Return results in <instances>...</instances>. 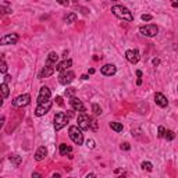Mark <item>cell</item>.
<instances>
[{
    "mask_svg": "<svg viewBox=\"0 0 178 178\" xmlns=\"http://www.w3.org/2000/svg\"><path fill=\"white\" fill-rule=\"evenodd\" d=\"M112 11H113V14H114L116 17H118V18L125 20V21H130V22L134 21L132 13H131L127 7H124V6H113L112 7Z\"/></svg>",
    "mask_w": 178,
    "mask_h": 178,
    "instance_id": "6da1fadb",
    "label": "cell"
},
{
    "mask_svg": "<svg viewBox=\"0 0 178 178\" xmlns=\"http://www.w3.org/2000/svg\"><path fill=\"white\" fill-rule=\"evenodd\" d=\"M68 135L75 145H82V143H84V134H82V130L78 127V125L70 127L68 128Z\"/></svg>",
    "mask_w": 178,
    "mask_h": 178,
    "instance_id": "7a4b0ae2",
    "label": "cell"
},
{
    "mask_svg": "<svg viewBox=\"0 0 178 178\" xmlns=\"http://www.w3.org/2000/svg\"><path fill=\"white\" fill-rule=\"evenodd\" d=\"M70 117H71V113H68V114H66V113H63V112L57 113V114L55 116V123H53L55 124V130L56 131L63 130L67 124H68Z\"/></svg>",
    "mask_w": 178,
    "mask_h": 178,
    "instance_id": "3957f363",
    "label": "cell"
},
{
    "mask_svg": "<svg viewBox=\"0 0 178 178\" xmlns=\"http://www.w3.org/2000/svg\"><path fill=\"white\" fill-rule=\"evenodd\" d=\"M139 32H141L142 35L148 36V38H153L159 33V28H157V25H154V24L142 25V27H139Z\"/></svg>",
    "mask_w": 178,
    "mask_h": 178,
    "instance_id": "277c9868",
    "label": "cell"
},
{
    "mask_svg": "<svg viewBox=\"0 0 178 178\" xmlns=\"http://www.w3.org/2000/svg\"><path fill=\"white\" fill-rule=\"evenodd\" d=\"M51 106H53V102H51V100H47V102H43V103H38L36 109H35V116H38V117L45 116L47 112H50Z\"/></svg>",
    "mask_w": 178,
    "mask_h": 178,
    "instance_id": "5b68a950",
    "label": "cell"
},
{
    "mask_svg": "<svg viewBox=\"0 0 178 178\" xmlns=\"http://www.w3.org/2000/svg\"><path fill=\"white\" fill-rule=\"evenodd\" d=\"M77 121H78V127L81 128L82 131L89 130V128H91V117H89V116H88L85 112L81 113V114L78 116Z\"/></svg>",
    "mask_w": 178,
    "mask_h": 178,
    "instance_id": "8992f818",
    "label": "cell"
},
{
    "mask_svg": "<svg viewBox=\"0 0 178 178\" xmlns=\"http://www.w3.org/2000/svg\"><path fill=\"white\" fill-rule=\"evenodd\" d=\"M74 78H75V74H74L73 71L66 70V71H61L60 73V75H59V82H60L61 85H68L74 81Z\"/></svg>",
    "mask_w": 178,
    "mask_h": 178,
    "instance_id": "52a82bcc",
    "label": "cell"
},
{
    "mask_svg": "<svg viewBox=\"0 0 178 178\" xmlns=\"http://www.w3.org/2000/svg\"><path fill=\"white\" fill-rule=\"evenodd\" d=\"M29 103H31V96L28 93L20 95V96H17L13 100V106L14 107H24V106H28Z\"/></svg>",
    "mask_w": 178,
    "mask_h": 178,
    "instance_id": "ba28073f",
    "label": "cell"
},
{
    "mask_svg": "<svg viewBox=\"0 0 178 178\" xmlns=\"http://www.w3.org/2000/svg\"><path fill=\"white\" fill-rule=\"evenodd\" d=\"M18 42V35L17 33H7L4 36L0 38V45L4 46V45H15Z\"/></svg>",
    "mask_w": 178,
    "mask_h": 178,
    "instance_id": "9c48e42d",
    "label": "cell"
},
{
    "mask_svg": "<svg viewBox=\"0 0 178 178\" xmlns=\"http://www.w3.org/2000/svg\"><path fill=\"white\" fill-rule=\"evenodd\" d=\"M70 106H71L73 110H75V112H79V113L86 112L82 100H79L78 97H75V96H71V99H70Z\"/></svg>",
    "mask_w": 178,
    "mask_h": 178,
    "instance_id": "30bf717a",
    "label": "cell"
},
{
    "mask_svg": "<svg viewBox=\"0 0 178 178\" xmlns=\"http://www.w3.org/2000/svg\"><path fill=\"white\" fill-rule=\"evenodd\" d=\"M51 96V92L47 86H42L39 89V96H38V103H43V102H47L50 100Z\"/></svg>",
    "mask_w": 178,
    "mask_h": 178,
    "instance_id": "8fae6325",
    "label": "cell"
},
{
    "mask_svg": "<svg viewBox=\"0 0 178 178\" xmlns=\"http://www.w3.org/2000/svg\"><path fill=\"white\" fill-rule=\"evenodd\" d=\"M116 71H117V67H116L114 64H106V66H103L102 68H100V73H102L103 75H106V77L114 75Z\"/></svg>",
    "mask_w": 178,
    "mask_h": 178,
    "instance_id": "7c38bea8",
    "label": "cell"
},
{
    "mask_svg": "<svg viewBox=\"0 0 178 178\" xmlns=\"http://www.w3.org/2000/svg\"><path fill=\"white\" fill-rule=\"evenodd\" d=\"M125 59H127L131 64H136L139 61L138 50H127V51H125Z\"/></svg>",
    "mask_w": 178,
    "mask_h": 178,
    "instance_id": "4fadbf2b",
    "label": "cell"
},
{
    "mask_svg": "<svg viewBox=\"0 0 178 178\" xmlns=\"http://www.w3.org/2000/svg\"><path fill=\"white\" fill-rule=\"evenodd\" d=\"M154 102H156V104L160 106V107H167V104H169L167 97L164 96L163 93H160V92H156V93H154Z\"/></svg>",
    "mask_w": 178,
    "mask_h": 178,
    "instance_id": "5bb4252c",
    "label": "cell"
},
{
    "mask_svg": "<svg viewBox=\"0 0 178 178\" xmlns=\"http://www.w3.org/2000/svg\"><path fill=\"white\" fill-rule=\"evenodd\" d=\"M55 67H51V66H46V67H43L42 68V71L39 73V78L42 79V78H47V77H50V75H53L55 74Z\"/></svg>",
    "mask_w": 178,
    "mask_h": 178,
    "instance_id": "9a60e30c",
    "label": "cell"
},
{
    "mask_svg": "<svg viewBox=\"0 0 178 178\" xmlns=\"http://www.w3.org/2000/svg\"><path fill=\"white\" fill-rule=\"evenodd\" d=\"M71 66H73V60H71V59H68V60H67V59H66L64 61L59 63L57 66H56L55 70H56V71H60V73H61V71H66V70H68Z\"/></svg>",
    "mask_w": 178,
    "mask_h": 178,
    "instance_id": "2e32d148",
    "label": "cell"
},
{
    "mask_svg": "<svg viewBox=\"0 0 178 178\" xmlns=\"http://www.w3.org/2000/svg\"><path fill=\"white\" fill-rule=\"evenodd\" d=\"M46 156H47V149L45 146H40V148H38L36 153H35V160L36 161H42Z\"/></svg>",
    "mask_w": 178,
    "mask_h": 178,
    "instance_id": "e0dca14e",
    "label": "cell"
},
{
    "mask_svg": "<svg viewBox=\"0 0 178 178\" xmlns=\"http://www.w3.org/2000/svg\"><path fill=\"white\" fill-rule=\"evenodd\" d=\"M59 63V55L56 51H50L47 56V61H46V66H56Z\"/></svg>",
    "mask_w": 178,
    "mask_h": 178,
    "instance_id": "ac0fdd59",
    "label": "cell"
},
{
    "mask_svg": "<svg viewBox=\"0 0 178 178\" xmlns=\"http://www.w3.org/2000/svg\"><path fill=\"white\" fill-rule=\"evenodd\" d=\"M71 152H73L71 146L66 145V143H61L60 145V154H63V156H68V154H71Z\"/></svg>",
    "mask_w": 178,
    "mask_h": 178,
    "instance_id": "d6986e66",
    "label": "cell"
},
{
    "mask_svg": "<svg viewBox=\"0 0 178 178\" xmlns=\"http://www.w3.org/2000/svg\"><path fill=\"white\" fill-rule=\"evenodd\" d=\"M77 21V14L75 13H68V14L64 15V22L67 24H73V22Z\"/></svg>",
    "mask_w": 178,
    "mask_h": 178,
    "instance_id": "ffe728a7",
    "label": "cell"
},
{
    "mask_svg": "<svg viewBox=\"0 0 178 178\" xmlns=\"http://www.w3.org/2000/svg\"><path fill=\"white\" fill-rule=\"evenodd\" d=\"M0 92H2V96H3V97H9V95H10L9 84H6V82L0 84Z\"/></svg>",
    "mask_w": 178,
    "mask_h": 178,
    "instance_id": "44dd1931",
    "label": "cell"
},
{
    "mask_svg": "<svg viewBox=\"0 0 178 178\" xmlns=\"http://www.w3.org/2000/svg\"><path fill=\"white\" fill-rule=\"evenodd\" d=\"M110 128H112L113 131H116V132H121V131H123V124H120V123H110Z\"/></svg>",
    "mask_w": 178,
    "mask_h": 178,
    "instance_id": "7402d4cb",
    "label": "cell"
},
{
    "mask_svg": "<svg viewBox=\"0 0 178 178\" xmlns=\"http://www.w3.org/2000/svg\"><path fill=\"white\" fill-rule=\"evenodd\" d=\"M9 159L14 166H20V163H21V156H17V154H15V156H10Z\"/></svg>",
    "mask_w": 178,
    "mask_h": 178,
    "instance_id": "603a6c76",
    "label": "cell"
},
{
    "mask_svg": "<svg viewBox=\"0 0 178 178\" xmlns=\"http://www.w3.org/2000/svg\"><path fill=\"white\" fill-rule=\"evenodd\" d=\"M7 70H9V67H7V64H6V61H4V59H2V60H0V73H2V74H6Z\"/></svg>",
    "mask_w": 178,
    "mask_h": 178,
    "instance_id": "cb8c5ba5",
    "label": "cell"
},
{
    "mask_svg": "<svg viewBox=\"0 0 178 178\" xmlns=\"http://www.w3.org/2000/svg\"><path fill=\"white\" fill-rule=\"evenodd\" d=\"M142 169L146 170V171H152V170H153V164H152L150 161H143V163H142Z\"/></svg>",
    "mask_w": 178,
    "mask_h": 178,
    "instance_id": "d4e9b609",
    "label": "cell"
},
{
    "mask_svg": "<svg viewBox=\"0 0 178 178\" xmlns=\"http://www.w3.org/2000/svg\"><path fill=\"white\" fill-rule=\"evenodd\" d=\"M92 110H93V113L96 116L102 114V107H100L99 104H96V103H93V104H92Z\"/></svg>",
    "mask_w": 178,
    "mask_h": 178,
    "instance_id": "484cf974",
    "label": "cell"
},
{
    "mask_svg": "<svg viewBox=\"0 0 178 178\" xmlns=\"http://www.w3.org/2000/svg\"><path fill=\"white\" fill-rule=\"evenodd\" d=\"M164 138H166L167 141H172V139L175 138L174 131H166V134H164Z\"/></svg>",
    "mask_w": 178,
    "mask_h": 178,
    "instance_id": "4316f807",
    "label": "cell"
},
{
    "mask_svg": "<svg viewBox=\"0 0 178 178\" xmlns=\"http://www.w3.org/2000/svg\"><path fill=\"white\" fill-rule=\"evenodd\" d=\"M0 13H3V14H10V13H11V9H9V7H0Z\"/></svg>",
    "mask_w": 178,
    "mask_h": 178,
    "instance_id": "83f0119b",
    "label": "cell"
},
{
    "mask_svg": "<svg viewBox=\"0 0 178 178\" xmlns=\"http://www.w3.org/2000/svg\"><path fill=\"white\" fill-rule=\"evenodd\" d=\"M74 92H75V88H68V89L66 91V95L67 96H73Z\"/></svg>",
    "mask_w": 178,
    "mask_h": 178,
    "instance_id": "f1b7e54d",
    "label": "cell"
},
{
    "mask_svg": "<svg viewBox=\"0 0 178 178\" xmlns=\"http://www.w3.org/2000/svg\"><path fill=\"white\" fill-rule=\"evenodd\" d=\"M59 4H61V6H64V7H67L70 4V0H56Z\"/></svg>",
    "mask_w": 178,
    "mask_h": 178,
    "instance_id": "f546056e",
    "label": "cell"
},
{
    "mask_svg": "<svg viewBox=\"0 0 178 178\" xmlns=\"http://www.w3.org/2000/svg\"><path fill=\"white\" fill-rule=\"evenodd\" d=\"M164 134H166L164 127H159V138H164Z\"/></svg>",
    "mask_w": 178,
    "mask_h": 178,
    "instance_id": "4dcf8cb0",
    "label": "cell"
},
{
    "mask_svg": "<svg viewBox=\"0 0 178 178\" xmlns=\"http://www.w3.org/2000/svg\"><path fill=\"white\" fill-rule=\"evenodd\" d=\"M91 128L92 130H97V123H96V120H93V118H91Z\"/></svg>",
    "mask_w": 178,
    "mask_h": 178,
    "instance_id": "1f68e13d",
    "label": "cell"
},
{
    "mask_svg": "<svg viewBox=\"0 0 178 178\" xmlns=\"http://www.w3.org/2000/svg\"><path fill=\"white\" fill-rule=\"evenodd\" d=\"M86 146H88V148H91V149H93L95 148V142L92 141V139H89V141L86 142Z\"/></svg>",
    "mask_w": 178,
    "mask_h": 178,
    "instance_id": "d6a6232c",
    "label": "cell"
},
{
    "mask_svg": "<svg viewBox=\"0 0 178 178\" xmlns=\"http://www.w3.org/2000/svg\"><path fill=\"white\" fill-rule=\"evenodd\" d=\"M142 20H143V21H150V20H152V15L143 14V15H142Z\"/></svg>",
    "mask_w": 178,
    "mask_h": 178,
    "instance_id": "836d02e7",
    "label": "cell"
},
{
    "mask_svg": "<svg viewBox=\"0 0 178 178\" xmlns=\"http://www.w3.org/2000/svg\"><path fill=\"white\" fill-rule=\"evenodd\" d=\"M121 149H123V150H130L131 149L130 143H123V145H121Z\"/></svg>",
    "mask_w": 178,
    "mask_h": 178,
    "instance_id": "e575fe53",
    "label": "cell"
},
{
    "mask_svg": "<svg viewBox=\"0 0 178 178\" xmlns=\"http://www.w3.org/2000/svg\"><path fill=\"white\" fill-rule=\"evenodd\" d=\"M10 81H11V75H6V77H4V82H6V84H9Z\"/></svg>",
    "mask_w": 178,
    "mask_h": 178,
    "instance_id": "d590c367",
    "label": "cell"
},
{
    "mask_svg": "<svg viewBox=\"0 0 178 178\" xmlns=\"http://www.w3.org/2000/svg\"><path fill=\"white\" fill-rule=\"evenodd\" d=\"M3 125H4V117H0V130L3 128Z\"/></svg>",
    "mask_w": 178,
    "mask_h": 178,
    "instance_id": "8d00e7d4",
    "label": "cell"
},
{
    "mask_svg": "<svg viewBox=\"0 0 178 178\" xmlns=\"http://www.w3.org/2000/svg\"><path fill=\"white\" fill-rule=\"evenodd\" d=\"M152 63H153V66H159L160 60H159V59H153V61H152Z\"/></svg>",
    "mask_w": 178,
    "mask_h": 178,
    "instance_id": "74e56055",
    "label": "cell"
},
{
    "mask_svg": "<svg viewBox=\"0 0 178 178\" xmlns=\"http://www.w3.org/2000/svg\"><path fill=\"white\" fill-rule=\"evenodd\" d=\"M56 100H57V104H63V100H61V97L60 96H59V97H56Z\"/></svg>",
    "mask_w": 178,
    "mask_h": 178,
    "instance_id": "f35d334b",
    "label": "cell"
},
{
    "mask_svg": "<svg viewBox=\"0 0 178 178\" xmlns=\"http://www.w3.org/2000/svg\"><path fill=\"white\" fill-rule=\"evenodd\" d=\"M32 177H36V178H39V177H42V175H40L39 172H32Z\"/></svg>",
    "mask_w": 178,
    "mask_h": 178,
    "instance_id": "ab89813d",
    "label": "cell"
},
{
    "mask_svg": "<svg viewBox=\"0 0 178 178\" xmlns=\"http://www.w3.org/2000/svg\"><path fill=\"white\" fill-rule=\"evenodd\" d=\"M171 2H172V7H177L178 6V4H177V0H171Z\"/></svg>",
    "mask_w": 178,
    "mask_h": 178,
    "instance_id": "60d3db41",
    "label": "cell"
},
{
    "mask_svg": "<svg viewBox=\"0 0 178 178\" xmlns=\"http://www.w3.org/2000/svg\"><path fill=\"white\" fill-rule=\"evenodd\" d=\"M136 75H138L139 78H141V77H142V71H139V70H138V71H136Z\"/></svg>",
    "mask_w": 178,
    "mask_h": 178,
    "instance_id": "b9f144b4",
    "label": "cell"
},
{
    "mask_svg": "<svg viewBox=\"0 0 178 178\" xmlns=\"http://www.w3.org/2000/svg\"><path fill=\"white\" fill-rule=\"evenodd\" d=\"M3 99H4L3 96H0V107H2V104H3Z\"/></svg>",
    "mask_w": 178,
    "mask_h": 178,
    "instance_id": "7bdbcfd3",
    "label": "cell"
},
{
    "mask_svg": "<svg viewBox=\"0 0 178 178\" xmlns=\"http://www.w3.org/2000/svg\"><path fill=\"white\" fill-rule=\"evenodd\" d=\"M81 79H89V77H88V75H82Z\"/></svg>",
    "mask_w": 178,
    "mask_h": 178,
    "instance_id": "ee69618b",
    "label": "cell"
},
{
    "mask_svg": "<svg viewBox=\"0 0 178 178\" xmlns=\"http://www.w3.org/2000/svg\"><path fill=\"white\" fill-rule=\"evenodd\" d=\"M136 84H138V85H141V84H142V79H141V78H138V81H136Z\"/></svg>",
    "mask_w": 178,
    "mask_h": 178,
    "instance_id": "f6af8a7d",
    "label": "cell"
}]
</instances>
